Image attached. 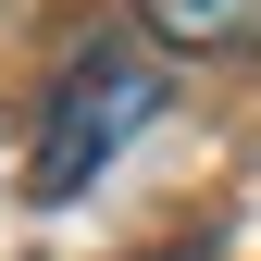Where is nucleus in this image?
<instances>
[{
  "label": "nucleus",
  "mask_w": 261,
  "mask_h": 261,
  "mask_svg": "<svg viewBox=\"0 0 261 261\" xmlns=\"http://www.w3.org/2000/svg\"><path fill=\"white\" fill-rule=\"evenodd\" d=\"M149 50H261V0H137Z\"/></svg>",
  "instance_id": "nucleus-2"
},
{
  "label": "nucleus",
  "mask_w": 261,
  "mask_h": 261,
  "mask_svg": "<svg viewBox=\"0 0 261 261\" xmlns=\"http://www.w3.org/2000/svg\"><path fill=\"white\" fill-rule=\"evenodd\" d=\"M162 100H174V75H162L149 38H87L75 62L50 75V112H38V149H25V199H87V187L124 162V137L137 124H162Z\"/></svg>",
  "instance_id": "nucleus-1"
}]
</instances>
